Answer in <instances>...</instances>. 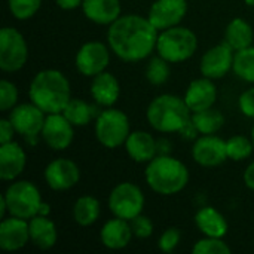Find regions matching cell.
Wrapping results in <instances>:
<instances>
[{
  "label": "cell",
  "instance_id": "cell-1",
  "mask_svg": "<svg viewBox=\"0 0 254 254\" xmlns=\"http://www.w3.org/2000/svg\"><path fill=\"white\" fill-rule=\"evenodd\" d=\"M158 36L159 30L147 16L125 13L109 25L107 45L121 61L140 63L156 52Z\"/></svg>",
  "mask_w": 254,
  "mask_h": 254
},
{
  "label": "cell",
  "instance_id": "cell-22",
  "mask_svg": "<svg viewBox=\"0 0 254 254\" xmlns=\"http://www.w3.org/2000/svg\"><path fill=\"white\" fill-rule=\"evenodd\" d=\"M134 238L131 222L115 217L107 220L100 229V241L109 250H124Z\"/></svg>",
  "mask_w": 254,
  "mask_h": 254
},
{
  "label": "cell",
  "instance_id": "cell-39",
  "mask_svg": "<svg viewBox=\"0 0 254 254\" xmlns=\"http://www.w3.org/2000/svg\"><path fill=\"white\" fill-rule=\"evenodd\" d=\"M15 135H16V131L12 122L9 121V118H1L0 119V144L12 141Z\"/></svg>",
  "mask_w": 254,
  "mask_h": 254
},
{
  "label": "cell",
  "instance_id": "cell-28",
  "mask_svg": "<svg viewBox=\"0 0 254 254\" xmlns=\"http://www.w3.org/2000/svg\"><path fill=\"white\" fill-rule=\"evenodd\" d=\"M71 214L76 225H79L80 228H89L100 219L101 204L95 196L83 195L76 199Z\"/></svg>",
  "mask_w": 254,
  "mask_h": 254
},
{
  "label": "cell",
  "instance_id": "cell-36",
  "mask_svg": "<svg viewBox=\"0 0 254 254\" xmlns=\"http://www.w3.org/2000/svg\"><path fill=\"white\" fill-rule=\"evenodd\" d=\"M182 241V232L176 226L167 228L158 238V249L162 253H173Z\"/></svg>",
  "mask_w": 254,
  "mask_h": 254
},
{
  "label": "cell",
  "instance_id": "cell-35",
  "mask_svg": "<svg viewBox=\"0 0 254 254\" xmlns=\"http://www.w3.org/2000/svg\"><path fill=\"white\" fill-rule=\"evenodd\" d=\"M19 100V91L18 86L7 79H3L0 82V110L3 113H9Z\"/></svg>",
  "mask_w": 254,
  "mask_h": 254
},
{
  "label": "cell",
  "instance_id": "cell-37",
  "mask_svg": "<svg viewBox=\"0 0 254 254\" xmlns=\"http://www.w3.org/2000/svg\"><path fill=\"white\" fill-rule=\"evenodd\" d=\"M131 228H132L134 237L138 238V240L150 238L153 235V231H155V225H153L152 219L144 216V214H140L135 219H132L131 220Z\"/></svg>",
  "mask_w": 254,
  "mask_h": 254
},
{
  "label": "cell",
  "instance_id": "cell-13",
  "mask_svg": "<svg viewBox=\"0 0 254 254\" xmlns=\"http://www.w3.org/2000/svg\"><path fill=\"white\" fill-rule=\"evenodd\" d=\"M73 124L63 113L46 115L40 138L54 152H63L68 149L74 140Z\"/></svg>",
  "mask_w": 254,
  "mask_h": 254
},
{
  "label": "cell",
  "instance_id": "cell-15",
  "mask_svg": "<svg viewBox=\"0 0 254 254\" xmlns=\"http://www.w3.org/2000/svg\"><path fill=\"white\" fill-rule=\"evenodd\" d=\"M192 159L204 168H216L228 161L226 140L216 134L199 135L190 149Z\"/></svg>",
  "mask_w": 254,
  "mask_h": 254
},
{
  "label": "cell",
  "instance_id": "cell-30",
  "mask_svg": "<svg viewBox=\"0 0 254 254\" xmlns=\"http://www.w3.org/2000/svg\"><path fill=\"white\" fill-rule=\"evenodd\" d=\"M234 74L246 82V83H253L254 85V46H249L240 51H235V58H234V67H232Z\"/></svg>",
  "mask_w": 254,
  "mask_h": 254
},
{
  "label": "cell",
  "instance_id": "cell-45",
  "mask_svg": "<svg viewBox=\"0 0 254 254\" xmlns=\"http://www.w3.org/2000/svg\"><path fill=\"white\" fill-rule=\"evenodd\" d=\"M244 3L250 7H254V0H244Z\"/></svg>",
  "mask_w": 254,
  "mask_h": 254
},
{
  "label": "cell",
  "instance_id": "cell-18",
  "mask_svg": "<svg viewBox=\"0 0 254 254\" xmlns=\"http://www.w3.org/2000/svg\"><path fill=\"white\" fill-rule=\"evenodd\" d=\"M214 82L216 80L201 76L188 85L183 98L192 113L214 107L217 101V86Z\"/></svg>",
  "mask_w": 254,
  "mask_h": 254
},
{
  "label": "cell",
  "instance_id": "cell-2",
  "mask_svg": "<svg viewBox=\"0 0 254 254\" xmlns=\"http://www.w3.org/2000/svg\"><path fill=\"white\" fill-rule=\"evenodd\" d=\"M71 98L70 80L57 68L40 70L30 80L28 100L46 115L63 113Z\"/></svg>",
  "mask_w": 254,
  "mask_h": 254
},
{
  "label": "cell",
  "instance_id": "cell-10",
  "mask_svg": "<svg viewBox=\"0 0 254 254\" xmlns=\"http://www.w3.org/2000/svg\"><path fill=\"white\" fill-rule=\"evenodd\" d=\"M112 60V49L100 40H88L76 52L74 67L85 77H94L107 70Z\"/></svg>",
  "mask_w": 254,
  "mask_h": 254
},
{
  "label": "cell",
  "instance_id": "cell-7",
  "mask_svg": "<svg viewBox=\"0 0 254 254\" xmlns=\"http://www.w3.org/2000/svg\"><path fill=\"white\" fill-rule=\"evenodd\" d=\"M3 196L6 199L9 216H15L25 220H30L31 217L37 216L43 202L39 188L33 182L22 179L10 182V185L3 192Z\"/></svg>",
  "mask_w": 254,
  "mask_h": 254
},
{
  "label": "cell",
  "instance_id": "cell-25",
  "mask_svg": "<svg viewBox=\"0 0 254 254\" xmlns=\"http://www.w3.org/2000/svg\"><path fill=\"white\" fill-rule=\"evenodd\" d=\"M30 243L40 250H51L58 243V229L49 216H34L28 220Z\"/></svg>",
  "mask_w": 254,
  "mask_h": 254
},
{
  "label": "cell",
  "instance_id": "cell-33",
  "mask_svg": "<svg viewBox=\"0 0 254 254\" xmlns=\"http://www.w3.org/2000/svg\"><path fill=\"white\" fill-rule=\"evenodd\" d=\"M42 0H7L10 15L18 21L31 19L40 9Z\"/></svg>",
  "mask_w": 254,
  "mask_h": 254
},
{
  "label": "cell",
  "instance_id": "cell-23",
  "mask_svg": "<svg viewBox=\"0 0 254 254\" xmlns=\"http://www.w3.org/2000/svg\"><path fill=\"white\" fill-rule=\"evenodd\" d=\"M82 12L85 18L97 25H110L122 15L121 0H83Z\"/></svg>",
  "mask_w": 254,
  "mask_h": 254
},
{
  "label": "cell",
  "instance_id": "cell-16",
  "mask_svg": "<svg viewBox=\"0 0 254 254\" xmlns=\"http://www.w3.org/2000/svg\"><path fill=\"white\" fill-rule=\"evenodd\" d=\"M188 0H155L147 12L149 21L159 31L180 25L188 15Z\"/></svg>",
  "mask_w": 254,
  "mask_h": 254
},
{
  "label": "cell",
  "instance_id": "cell-12",
  "mask_svg": "<svg viewBox=\"0 0 254 254\" xmlns=\"http://www.w3.org/2000/svg\"><path fill=\"white\" fill-rule=\"evenodd\" d=\"M235 51L223 40L211 48H208L199 61L201 76L208 77L211 80L223 79L234 67Z\"/></svg>",
  "mask_w": 254,
  "mask_h": 254
},
{
  "label": "cell",
  "instance_id": "cell-44",
  "mask_svg": "<svg viewBox=\"0 0 254 254\" xmlns=\"http://www.w3.org/2000/svg\"><path fill=\"white\" fill-rule=\"evenodd\" d=\"M49 213H51V205L48 204V202H42V205H40V210H39V214L40 216H49Z\"/></svg>",
  "mask_w": 254,
  "mask_h": 254
},
{
  "label": "cell",
  "instance_id": "cell-38",
  "mask_svg": "<svg viewBox=\"0 0 254 254\" xmlns=\"http://www.w3.org/2000/svg\"><path fill=\"white\" fill-rule=\"evenodd\" d=\"M238 109L246 118L254 119V86L241 92L238 97Z\"/></svg>",
  "mask_w": 254,
  "mask_h": 254
},
{
  "label": "cell",
  "instance_id": "cell-11",
  "mask_svg": "<svg viewBox=\"0 0 254 254\" xmlns=\"http://www.w3.org/2000/svg\"><path fill=\"white\" fill-rule=\"evenodd\" d=\"M7 118L12 122L18 135H21L25 140H34L40 137L46 119V113L31 101H28V103L16 104L7 113Z\"/></svg>",
  "mask_w": 254,
  "mask_h": 254
},
{
  "label": "cell",
  "instance_id": "cell-32",
  "mask_svg": "<svg viewBox=\"0 0 254 254\" xmlns=\"http://www.w3.org/2000/svg\"><path fill=\"white\" fill-rule=\"evenodd\" d=\"M226 152L228 159L234 162H243L249 159L254 152V144L252 137L237 134L226 140Z\"/></svg>",
  "mask_w": 254,
  "mask_h": 254
},
{
  "label": "cell",
  "instance_id": "cell-43",
  "mask_svg": "<svg viewBox=\"0 0 254 254\" xmlns=\"http://www.w3.org/2000/svg\"><path fill=\"white\" fill-rule=\"evenodd\" d=\"M7 216H9V211H7L6 199H4V196L1 195V196H0V217L4 219V217H7Z\"/></svg>",
  "mask_w": 254,
  "mask_h": 254
},
{
  "label": "cell",
  "instance_id": "cell-14",
  "mask_svg": "<svg viewBox=\"0 0 254 254\" xmlns=\"http://www.w3.org/2000/svg\"><path fill=\"white\" fill-rule=\"evenodd\" d=\"M43 179L49 189L55 192H65L79 183L80 168L73 159L55 158L45 167Z\"/></svg>",
  "mask_w": 254,
  "mask_h": 254
},
{
  "label": "cell",
  "instance_id": "cell-42",
  "mask_svg": "<svg viewBox=\"0 0 254 254\" xmlns=\"http://www.w3.org/2000/svg\"><path fill=\"white\" fill-rule=\"evenodd\" d=\"M171 153V143L165 138L158 140V155H167Z\"/></svg>",
  "mask_w": 254,
  "mask_h": 254
},
{
  "label": "cell",
  "instance_id": "cell-6",
  "mask_svg": "<svg viewBox=\"0 0 254 254\" xmlns=\"http://www.w3.org/2000/svg\"><path fill=\"white\" fill-rule=\"evenodd\" d=\"M94 134L97 141L110 150H115L125 144L131 134V122L128 115L113 107H103L94 122Z\"/></svg>",
  "mask_w": 254,
  "mask_h": 254
},
{
  "label": "cell",
  "instance_id": "cell-40",
  "mask_svg": "<svg viewBox=\"0 0 254 254\" xmlns=\"http://www.w3.org/2000/svg\"><path fill=\"white\" fill-rule=\"evenodd\" d=\"M243 180H244V185L247 189L254 190V161L246 167L244 174H243Z\"/></svg>",
  "mask_w": 254,
  "mask_h": 254
},
{
  "label": "cell",
  "instance_id": "cell-8",
  "mask_svg": "<svg viewBox=\"0 0 254 254\" xmlns=\"http://www.w3.org/2000/svg\"><path fill=\"white\" fill-rule=\"evenodd\" d=\"M107 205L115 217L131 222L137 216L143 214L146 196L138 185L132 182H122L110 190Z\"/></svg>",
  "mask_w": 254,
  "mask_h": 254
},
{
  "label": "cell",
  "instance_id": "cell-5",
  "mask_svg": "<svg viewBox=\"0 0 254 254\" xmlns=\"http://www.w3.org/2000/svg\"><path fill=\"white\" fill-rule=\"evenodd\" d=\"M198 51L196 34L185 25H176L159 31L156 54L171 64H180L190 60Z\"/></svg>",
  "mask_w": 254,
  "mask_h": 254
},
{
  "label": "cell",
  "instance_id": "cell-29",
  "mask_svg": "<svg viewBox=\"0 0 254 254\" xmlns=\"http://www.w3.org/2000/svg\"><path fill=\"white\" fill-rule=\"evenodd\" d=\"M192 124L195 125L199 135L217 134L225 125V116L219 109L211 107L202 112L192 113Z\"/></svg>",
  "mask_w": 254,
  "mask_h": 254
},
{
  "label": "cell",
  "instance_id": "cell-21",
  "mask_svg": "<svg viewBox=\"0 0 254 254\" xmlns=\"http://www.w3.org/2000/svg\"><path fill=\"white\" fill-rule=\"evenodd\" d=\"M89 94L100 107H113L121 97V83L110 71H103L91 77Z\"/></svg>",
  "mask_w": 254,
  "mask_h": 254
},
{
  "label": "cell",
  "instance_id": "cell-46",
  "mask_svg": "<svg viewBox=\"0 0 254 254\" xmlns=\"http://www.w3.org/2000/svg\"><path fill=\"white\" fill-rule=\"evenodd\" d=\"M250 137H252V140H253V144H254V125H253V128H252V134H250Z\"/></svg>",
  "mask_w": 254,
  "mask_h": 254
},
{
  "label": "cell",
  "instance_id": "cell-24",
  "mask_svg": "<svg viewBox=\"0 0 254 254\" xmlns=\"http://www.w3.org/2000/svg\"><path fill=\"white\" fill-rule=\"evenodd\" d=\"M195 226L204 237L225 238L229 231L226 217L214 207H201L195 214Z\"/></svg>",
  "mask_w": 254,
  "mask_h": 254
},
{
  "label": "cell",
  "instance_id": "cell-26",
  "mask_svg": "<svg viewBox=\"0 0 254 254\" xmlns=\"http://www.w3.org/2000/svg\"><path fill=\"white\" fill-rule=\"evenodd\" d=\"M101 110L103 109H100L97 103L91 104L82 98H71L63 110V115L73 124V127H86L95 122Z\"/></svg>",
  "mask_w": 254,
  "mask_h": 254
},
{
  "label": "cell",
  "instance_id": "cell-34",
  "mask_svg": "<svg viewBox=\"0 0 254 254\" xmlns=\"http://www.w3.org/2000/svg\"><path fill=\"white\" fill-rule=\"evenodd\" d=\"M193 254H231L232 250L225 243L223 238H213V237H204L195 243L192 247Z\"/></svg>",
  "mask_w": 254,
  "mask_h": 254
},
{
  "label": "cell",
  "instance_id": "cell-4",
  "mask_svg": "<svg viewBox=\"0 0 254 254\" xmlns=\"http://www.w3.org/2000/svg\"><path fill=\"white\" fill-rule=\"evenodd\" d=\"M146 119L150 128L156 132L174 134L180 132L192 121V112L183 97L161 94L149 103Z\"/></svg>",
  "mask_w": 254,
  "mask_h": 254
},
{
  "label": "cell",
  "instance_id": "cell-9",
  "mask_svg": "<svg viewBox=\"0 0 254 254\" xmlns=\"http://www.w3.org/2000/svg\"><path fill=\"white\" fill-rule=\"evenodd\" d=\"M28 45L24 34L13 27L0 30V68L4 73L22 70L28 61Z\"/></svg>",
  "mask_w": 254,
  "mask_h": 254
},
{
  "label": "cell",
  "instance_id": "cell-17",
  "mask_svg": "<svg viewBox=\"0 0 254 254\" xmlns=\"http://www.w3.org/2000/svg\"><path fill=\"white\" fill-rule=\"evenodd\" d=\"M30 243L28 220L15 216L1 219L0 223V249L7 253L18 252Z\"/></svg>",
  "mask_w": 254,
  "mask_h": 254
},
{
  "label": "cell",
  "instance_id": "cell-20",
  "mask_svg": "<svg viewBox=\"0 0 254 254\" xmlns=\"http://www.w3.org/2000/svg\"><path fill=\"white\" fill-rule=\"evenodd\" d=\"M124 149L135 164H149L158 155V140L149 131L135 129L128 135Z\"/></svg>",
  "mask_w": 254,
  "mask_h": 254
},
{
  "label": "cell",
  "instance_id": "cell-41",
  "mask_svg": "<svg viewBox=\"0 0 254 254\" xmlns=\"http://www.w3.org/2000/svg\"><path fill=\"white\" fill-rule=\"evenodd\" d=\"M83 0H55V4L63 10H74L77 7H82Z\"/></svg>",
  "mask_w": 254,
  "mask_h": 254
},
{
  "label": "cell",
  "instance_id": "cell-31",
  "mask_svg": "<svg viewBox=\"0 0 254 254\" xmlns=\"http://www.w3.org/2000/svg\"><path fill=\"white\" fill-rule=\"evenodd\" d=\"M144 76L152 86H161L167 83L171 76V63H168L158 54L155 57L152 55L146 64Z\"/></svg>",
  "mask_w": 254,
  "mask_h": 254
},
{
  "label": "cell",
  "instance_id": "cell-19",
  "mask_svg": "<svg viewBox=\"0 0 254 254\" xmlns=\"http://www.w3.org/2000/svg\"><path fill=\"white\" fill-rule=\"evenodd\" d=\"M27 167V153L15 140L0 144V179L13 182L19 179Z\"/></svg>",
  "mask_w": 254,
  "mask_h": 254
},
{
  "label": "cell",
  "instance_id": "cell-27",
  "mask_svg": "<svg viewBox=\"0 0 254 254\" xmlns=\"http://www.w3.org/2000/svg\"><path fill=\"white\" fill-rule=\"evenodd\" d=\"M254 31L252 24L244 18H234L225 28V42L234 49L240 51L253 45Z\"/></svg>",
  "mask_w": 254,
  "mask_h": 254
},
{
  "label": "cell",
  "instance_id": "cell-3",
  "mask_svg": "<svg viewBox=\"0 0 254 254\" xmlns=\"http://www.w3.org/2000/svg\"><path fill=\"white\" fill-rule=\"evenodd\" d=\"M144 180L149 189L162 196H174L186 189L190 180V173L185 162L174 158L171 153L156 155L146 164Z\"/></svg>",
  "mask_w": 254,
  "mask_h": 254
}]
</instances>
